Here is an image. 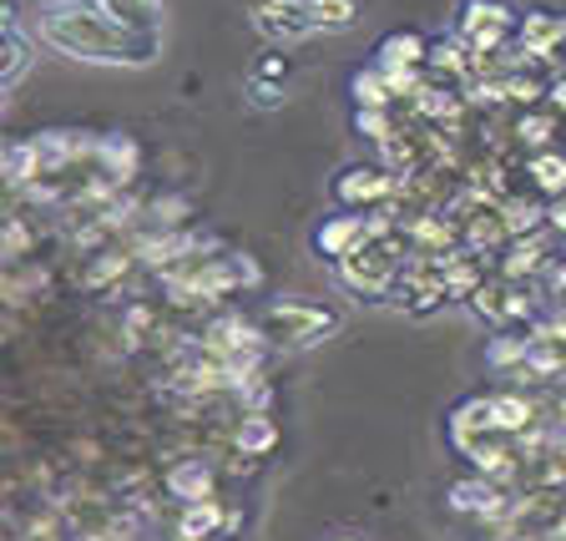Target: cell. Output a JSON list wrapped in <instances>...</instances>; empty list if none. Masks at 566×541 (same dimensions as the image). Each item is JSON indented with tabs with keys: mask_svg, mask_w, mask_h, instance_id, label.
I'll list each match as a JSON object with an SVG mask.
<instances>
[{
	"mask_svg": "<svg viewBox=\"0 0 566 541\" xmlns=\"http://www.w3.org/2000/svg\"><path fill=\"white\" fill-rule=\"evenodd\" d=\"M6 31H15V11L6 6V0H0V35H6Z\"/></svg>",
	"mask_w": 566,
	"mask_h": 541,
	"instance_id": "obj_40",
	"label": "cell"
},
{
	"mask_svg": "<svg viewBox=\"0 0 566 541\" xmlns=\"http://www.w3.org/2000/svg\"><path fill=\"white\" fill-rule=\"evenodd\" d=\"M511 25H516V11H511L506 0H465V11H460V41H465L471 56H495Z\"/></svg>",
	"mask_w": 566,
	"mask_h": 541,
	"instance_id": "obj_4",
	"label": "cell"
},
{
	"mask_svg": "<svg viewBox=\"0 0 566 541\" xmlns=\"http://www.w3.org/2000/svg\"><path fill=\"white\" fill-rule=\"evenodd\" d=\"M339 541H359V537H339Z\"/></svg>",
	"mask_w": 566,
	"mask_h": 541,
	"instance_id": "obj_44",
	"label": "cell"
},
{
	"mask_svg": "<svg viewBox=\"0 0 566 541\" xmlns=\"http://www.w3.org/2000/svg\"><path fill=\"white\" fill-rule=\"evenodd\" d=\"M375 56H379L375 66H424V61H430V46H424V35H415V31H395L379 41Z\"/></svg>",
	"mask_w": 566,
	"mask_h": 541,
	"instance_id": "obj_15",
	"label": "cell"
},
{
	"mask_svg": "<svg viewBox=\"0 0 566 541\" xmlns=\"http://www.w3.org/2000/svg\"><path fill=\"white\" fill-rule=\"evenodd\" d=\"M379 76H385L389 96H415V92H420V86H424L420 66H379Z\"/></svg>",
	"mask_w": 566,
	"mask_h": 541,
	"instance_id": "obj_32",
	"label": "cell"
},
{
	"mask_svg": "<svg viewBox=\"0 0 566 541\" xmlns=\"http://www.w3.org/2000/svg\"><path fill=\"white\" fill-rule=\"evenodd\" d=\"M117 273H127V259H122V253H102V263H92L86 283H92V289H102V283H112Z\"/></svg>",
	"mask_w": 566,
	"mask_h": 541,
	"instance_id": "obj_35",
	"label": "cell"
},
{
	"mask_svg": "<svg viewBox=\"0 0 566 541\" xmlns=\"http://www.w3.org/2000/svg\"><path fill=\"white\" fill-rule=\"evenodd\" d=\"M471 460H475V471L485 476V481H506L511 471H516V456H511V446H501V440H481V446L471 450Z\"/></svg>",
	"mask_w": 566,
	"mask_h": 541,
	"instance_id": "obj_23",
	"label": "cell"
},
{
	"mask_svg": "<svg viewBox=\"0 0 566 541\" xmlns=\"http://www.w3.org/2000/svg\"><path fill=\"white\" fill-rule=\"evenodd\" d=\"M96 11L137 35H163V0H96Z\"/></svg>",
	"mask_w": 566,
	"mask_h": 541,
	"instance_id": "obj_14",
	"label": "cell"
},
{
	"mask_svg": "<svg viewBox=\"0 0 566 541\" xmlns=\"http://www.w3.org/2000/svg\"><path fill=\"white\" fill-rule=\"evenodd\" d=\"M542 269H546V243H542V233L511 238L501 273H506V279H531V273H542Z\"/></svg>",
	"mask_w": 566,
	"mask_h": 541,
	"instance_id": "obj_16",
	"label": "cell"
},
{
	"mask_svg": "<svg viewBox=\"0 0 566 541\" xmlns=\"http://www.w3.org/2000/svg\"><path fill=\"white\" fill-rule=\"evenodd\" d=\"M92 163L106 183L122 188V183H132V177L142 173V147H137V137H127V132H106V137H96Z\"/></svg>",
	"mask_w": 566,
	"mask_h": 541,
	"instance_id": "obj_9",
	"label": "cell"
},
{
	"mask_svg": "<svg viewBox=\"0 0 566 541\" xmlns=\"http://www.w3.org/2000/svg\"><path fill=\"white\" fill-rule=\"evenodd\" d=\"M552 294H562V299H566V259L552 269Z\"/></svg>",
	"mask_w": 566,
	"mask_h": 541,
	"instance_id": "obj_39",
	"label": "cell"
},
{
	"mask_svg": "<svg viewBox=\"0 0 566 541\" xmlns=\"http://www.w3.org/2000/svg\"><path fill=\"white\" fill-rule=\"evenodd\" d=\"M253 25H259L269 41H279V46L308 41V35L318 31L308 0H259V6H253Z\"/></svg>",
	"mask_w": 566,
	"mask_h": 541,
	"instance_id": "obj_6",
	"label": "cell"
},
{
	"mask_svg": "<svg viewBox=\"0 0 566 541\" xmlns=\"http://www.w3.org/2000/svg\"><path fill=\"white\" fill-rule=\"evenodd\" d=\"M279 446V425L269 420V415H243V425H238V450L243 456H263V450Z\"/></svg>",
	"mask_w": 566,
	"mask_h": 541,
	"instance_id": "obj_24",
	"label": "cell"
},
{
	"mask_svg": "<svg viewBox=\"0 0 566 541\" xmlns=\"http://www.w3.org/2000/svg\"><path fill=\"white\" fill-rule=\"evenodd\" d=\"M501 223H506L511 238H531V233H542L546 208H536V202H526V198H506L501 202Z\"/></svg>",
	"mask_w": 566,
	"mask_h": 541,
	"instance_id": "obj_21",
	"label": "cell"
},
{
	"mask_svg": "<svg viewBox=\"0 0 566 541\" xmlns=\"http://www.w3.org/2000/svg\"><path fill=\"white\" fill-rule=\"evenodd\" d=\"M501 82H506V102H542L546 96V86L536 82V76H501Z\"/></svg>",
	"mask_w": 566,
	"mask_h": 541,
	"instance_id": "obj_33",
	"label": "cell"
},
{
	"mask_svg": "<svg viewBox=\"0 0 566 541\" xmlns=\"http://www.w3.org/2000/svg\"><path fill=\"white\" fill-rule=\"evenodd\" d=\"M308 11H314L318 31H349L359 6H354V0H308Z\"/></svg>",
	"mask_w": 566,
	"mask_h": 541,
	"instance_id": "obj_25",
	"label": "cell"
},
{
	"mask_svg": "<svg viewBox=\"0 0 566 541\" xmlns=\"http://www.w3.org/2000/svg\"><path fill=\"white\" fill-rule=\"evenodd\" d=\"M491 420H495V430L501 436H521L531 420H536V410H531V400L526 395H491Z\"/></svg>",
	"mask_w": 566,
	"mask_h": 541,
	"instance_id": "obj_17",
	"label": "cell"
},
{
	"mask_svg": "<svg viewBox=\"0 0 566 541\" xmlns=\"http://www.w3.org/2000/svg\"><path fill=\"white\" fill-rule=\"evenodd\" d=\"M71 6H96V0H46V11H71Z\"/></svg>",
	"mask_w": 566,
	"mask_h": 541,
	"instance_id": "obj_41",
	"label": "cell"
},
{
	"mask_svg": "<svg viewBox=\"0 0 566 541\" xmlns=\"http://www.w3.org/2000/svg\"><path fill=\"white\" fill-rule=\"evenodd\" d=\"M546 223H552L556 233L566 238V193H562V198H552V208H546Z\"/></svg>",
	"mask_w": 566,
	"mask_h": 541,
	"instance_id": "obj_37",
	"label": "cell"
},
{
	"mask_svg": "<svg viewBox=\"0 0 566 541\" xmlns=\"http://www.w3.org/2000/svg\"><path fill=\"white\" fill-rule=\"evenodd\" d=\"M400 243H410L405 233H395V238H385V243H365V248H354L349 259L339 263V279L349 283L354 294H369V299H379V294H389L395 283H400Z\"/></svg>",
	"mask_w": 566,
	"mask_h": 541,
	"instance_id": "obj_3",
	"label": "cell"
},
{
	"mask_svg": "<svg viewBox=\"0 0 566 541\" xmlns=\"http://www.w3.org/2000/svg\"><path fill=\"white\" fill-rule=\"evenodd\" d=\"M430 66H436L440 76H455V82H471L475 56H471V51H465V41H440V46H430Z\"/></svg>",
	"mask_w": 566,
	"mask_h": 541,
	"instance_id": "obj_22",
	"label": "cell"
},
{
	"mask_svg": "<svg viewBox=\"0 0 566 541\" xmlns=\"http://www.w3.org/2000/svg\"><path fill=\"white\" fill-rule=\"evenodd\" d=\"M248 102L259 106V112H273V106H283V86H279V82H263V76H253V86H248Z\"/></svg>",
	"mask_w": 566,
	"mask_h": 541,
	"instance_id": "obj_34",
	"label": "cell"
},
{
	"mask_svg": "<svg viewBox=\"0 0 566 541\" xmlns=\"http://www.w3.org/2000/svg\"><path fill=\"white\" fill-rule=\"evenodd\" d=\"M314 248H318V259L344 263L354 248H365V218H359V212H334V218H324V223L314 228Z\"/></svg>",
	"mask_w": 566,
	"mask_h": 541,
	"instance_id": "obj_11",
	"label": "cell"
},
{
	"mask_svg": "<svg viewBox=\"0 0 566 541\" xmlns=\"http://www.w3.org/2000/svg\"><path fill=\"white\" fill-rule=\"evenodd\" d=\"M526 354H531V340H495L491 350H485V360H491L495 370H511V365L526 370Z\"/></svg>",
	"mask_w": 566,
	"mask_h": 541,
	"instance_id": "obj_31",
	"label": "cell"
},
{
	"mask_svg": "<svg viewBox=\"0 0 566 541\" xmlns=\"http://www.w3.org/2000/svg\"><path fill=\"white\" fill-rule=\"evenodd\" d=\"M167 496L172 501H182V507H192V501H212V486H218V476H212L208 460H177L172 471H167Z\"/></svg>",
	"mask_w": 566,
	"mask_h": 541,
	"instance_id": "obj_13",
	"label": "cell"
},
{
	"mask_svg": "<svg viewBox=\"0 0 566 541\" xmlns=\"http://www.w3.org/2000/svg\"><path fill=\"white\" fill-rule=\"evenodd\" d=\"M349 92H354V102H359V106H389V102H395V96H389V86H385V76H379V66L375 71H354Z\"/></svg>",
	"mask_w": 566,
	"mask_h": 541,
	"instance_id": "obj_29",
	"label": "cell"
},
{
	"mask_svg": "<svg viewBox=\"0 0 566 541\" xmlns=\"http://www.w3.org/2000/svg\"><path fill=\"white\" fill-rule=\"evenodd\" d=\"M259 324L269 334V344H283V350H308V344L339 330V319L324 304H314V299H279V304H269L259 314Z\"/></svg>",
	"mask_w": 566,
	"mask_h": 541,
	"instance_id": "obj_2",
	"label": "cell"
},
{
	"mask_svg": "<svg viewBox=\"0 0 566 541\" xmlns=\"http://www.w3.org/2000/svg\"><path fill=\"white\" fill-rule=\"evenodd\" d=\"M400 193V177L389 173V167H344L339 177H334V202H344V208H385L389 198Z\"/></svg>",
	"mask_w": 566,
	"mask_h": 541,
	"instance_id": "obj_5",
	"label": "cell"
},
{
	"mask_svg": "<svg viewBox=\"0 0 566 541\" xmlns=\"http://www.w3.org/2000/svg\"><path fill=\"white\" fill-rule=\"evenodd\" d=\"M552 102H556V106H562V112H566V82H556V86H552Z\"/></svg>",
	"mask_w": 566,
	"mask_h": 541,
	"instance_id": "obj_42",
	"label": "cell"
},
{
	"mask_svg": "<svg viewBox=\"0 0 566 541\" xmlns=\"http://www.w3.org/2000/svg\"><path fill=\"white\" fill-rule=\"evenodd\" d=\"M259 76H263V82H283V76H289V61H283V56H269V61L259 66Z\"/></svg>",
	"mask_w": 566,
	"mask_h": 541,
	"instance_id": "obj_38",
	"label": "cell"
},
{
	"mask_svg": "<svg viewBox=\"0 0 566 541\" xmlns=\"http://www.w3.org/2000/svg\"><path fill=\"white\" fill-rule=\"evenodd\" d=\"M269 334H263L259 319H243V314H228L218 319L208 334H202V350L208 360H233V354H263Z\"/></svg>",
	"mask_w": 566,
	"mask_h": 541,
	"instance_id": "obj_7",
	"label": "cell"
},
{
	"mask_svg": "<svg viewBox=\"0 0 566 541\" xmlns=\"http://www.w3.org/2000/svg\"><path fill=\"white\" fill-rule=\"evenodd\" d=\"M153 218H157L163 228H177L182 218H188V198H157V202H153Z\"/></svg>",
	"mask_w": 566,
	"mask_h": 541,
	"instance_id": "obj_36",
	"label": "cell"
},
{
	"mask_svg": "<svg viewBox=\"0 0 566 541\" xmlns=\"http://www.w3.org/2000/svg\"><path fill=\"white\" fill-rule=\"evenodd\" d=\"M471 309L485 319H495V324H506V283H481L471 294Z\"/></svg>",
	"mask_w": 566,
	"mask_h": 541,
	"instance_id": "obj_30",
	"label": "cell"
},
{
	"mask_svg": "<svg viewBox=\"0 0 566 541\" xmlns=\"http://www.w3.org/2000/svg\"><path fill=\"white\" fill-rule=\"evenodd\" d=\"M31 142H35V157H41L46 173H61V167H71V163H92V153H96L92 132H66V127H51Z\"/></svg>",
	"mask_w": 566,
	"mask_h": 541,
	"instance_id": "obj_8",
	"label": "cell"
},
{
	"mask_svg": "<svg viewBox=\"0 0 566 541\" xmlns=\"http://www.w3.org/2000/svg\"><path fill=\"white\" fill-rule=\"evenodd\" d=\"M6 153H11V142H0V167H6Z\"/></svg>",
	"mask_w": 566,
	"mask_h": 541,
	"instance_id": "obj_43",
	"label": "cell"
},
{
	"mask_svg": "<svg viewBox=\"0 0 566 541\" xmlns=\"http://www.w3.org/2000/svg\"><path fill=\"white\" fill-rule=\"evenodd\" d=\"M506 223H501V208L495 212H475L471 223H465V253H485V248H501L506 243Z\"/></svg>",
	"mask_w": 566,
	"mask_h": 541,
	"instance_id": "obj_19",
	"label": "cell"
},
{
	"mask_svg": "<svg viewBox=\"0 0 566 541\" xmlns=\"http://www.w3.org/2000/svg\"><path fill=\"white\" fill-rule=\"evenodd\" d=\"M31 71V41H25L21 31H6L0 35V92L15 82V76H25Z\"/></svg>",
	"mask_w": 566,
	"mask_h": 541,
	"instance_id": "obj_18",
	"label": "cell"
},
{
	"mask_svg": "<svg viewBox=\"0 0 566 541\" xmlns=\"http://www.w3.org/2000/svg\"><path fill=\"white\" fill-rule=\"evenodd\" d=\"M354 132L385 147V142L395 137V122H389V106H359V112H354Z\"/></svg>",
	"mask_w": 566,
	"mask_h": 541,
	"instance_id": "obj_28",
	"label": "cell"
},
{
	"mask_svg": "<svg viewBox=\"0 0 566 541\" xmlns=\"http://www.w3.org/2000/svg\"><path fill=\"white\" fill-rule=\"evenodd\" d=\"M495 541H511V537H495Z\"/></svg>",
	"mask_w": 566,
	"mask_h": 541,
	"instance_id": "obj_45",
	"label": "cell"
},
{
	"mask_svg": "<svg viewBox=\"0 0 566 541\" xmlns=\"http://www.w3.org/2000/svg\"><path fill=\"white\" fill-rule=\"evenodd\" d=\"M415 112H420V117H455V112H460V96L446 92V86H430V82H424L420 92H415Z\"/></svg>",
	"mask_w": 566,
	"mask_h": 541,
	"instance_id": "obj_27",
	"label": "cell"
},
{
	"mask_svg": "<svg viewBox=\"0 0 566 541\" xmlns=\"http://www.w3.org/2000/svg\"><path fill=\"white\" fill-rule=\"evenodd\" d=\"M516 35H521V56L526 61H546L566 46V15H552V11H531L516 21Z\"/></svg>",
	"mask_w": 566,
	"mask_h": 541,
	"instance_id": "obj_10",
	"label": "cell"
},
{
	"mask_svg": "<svg viewBox=\"0 0 566 541\" xmlns=\"http://www.w3.org/2000/svg\"><path fill=\"white\" fill-rule=\"evenodd\" d=\"M516 137L526 142L531 153H552V137H556V117H546V112H526V117L516 122Z\"/></svg>",
	"mask_w": 566,
	"mask_h": 541,
	"instance_id": "obj_26",
	"label": "cell"
},
{
	"mask_svg": "<svg viewBox=\"0 0 566 541\" xmlns=\"http://www.w3.org/2000/svg\"><path fill=\"white\" fill-rule=\"evenodd\" d=\"M41 41L56 46L71 61H102V66H147L163 51V35H137L102 15L96 6H71V11L41 15Z\"/></svg>",
	"mask_w": 566,
	"mask_h": 541,
	"instance_id": "obj_1",
	"label": "cell"
},
{
	"mask_svg": "<svg viewBox=\"0 0 566 541\" xmlns=\"http://www.w3.org/2000/svg\"><path fill=\"white\" fill-rule=\"evenodd\" d=\"M491 436H501V430H495V420H491V395L460 400L455 415H450V440H455V450H465V456H471V450L481 446V440H491Z\"/></svg>",
	"mask_w": 566,
	"mask_h": 541,
	"instance_id": "obj_12",
	"label": "cell"
},
{
	"mask_svg": "<svg viewBox=\"0 0 566 541\" xmlns=\"http://www.w3.org/2000/svg\"><path fill=\"white\" fill-rule=\"evenodd\" d=\"M526 177H531V183H536L542 193L562 198V193H566V157H562V153H531Z\"/></svg>",
	"mask_w": 566,
	"mask_h": 541,
	"instance_id": "obj_20",
	"label": "cell"
}]
</instances>
